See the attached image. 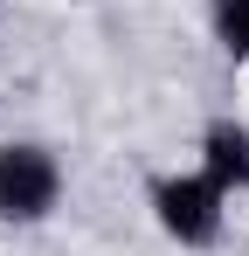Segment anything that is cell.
<instances>
[{"mask_svg":"<svg viewBox=\"0 0 249 256\" xmlns=\"http://www.w3.org/2000/svg\"><path fill=\"white\" fill-rule=\"evenodd\" d=\"M228 187L222 180H208L201 166H173V173H152L146 180V208L160 222L166 242H180V250H214L222 236H228Z\"/></svg>","mask_w":249,"mask_h":256,"instance_id":"cell-1","label":"cell"},{"mask_svg":"<svg viewBox=\"0 0 249 256\" xmlns=\"http://www.w3.org/2000/svg\"><path fill=\"white\" fill-rule=\"evenodd\" d=\"M70 194V173L56 160V146L42 138H7L0 146V222L7 228H35L62 208Z\"/></svg>","mask_w":249,"mask_h":256,"instance_id":"cell-2","label":"cell"},{"mask_svg":"<svg viewBox=\"0 0 249 256\" xmlns=\"http://www.w3.org/2000/svg\"><path fill=\"white\" fill-rule=\"evenodd\" d=\"M0 7H7V0H0Z\"/></svg>","mask_w":249,"mask_h":256,"instance_id":"cell-5","label":"cell"},{"mask_svg":"<svg viewBox=\"0 0 249 256\" xmlns=\"http://www.w3.org/2000/svg\"><path fill=\"white\" fill-rule=\"evenodd\" d=\"M208 35L228 62H249V0H208Z\"/></svg>","mask_w":249,"mask_h":256,"instance_id":"cell-4","label":"cell"},{"mask_svg":"<svg viewBox=\"0 0 249 256\" xmlns=\"http://www.w3.org/2000/svg\"><path fill=\"white\" fill-rule=\"evenodd\" d=\"M194 152H201L194 166H201L208 180H222L228 194H249V118H236V111L208 118V125H201V146H194Z\"/></svg>","mask_w":249,"mask_h":256,"instance_id":"cell-3","label":"cell"}]
</instances>
